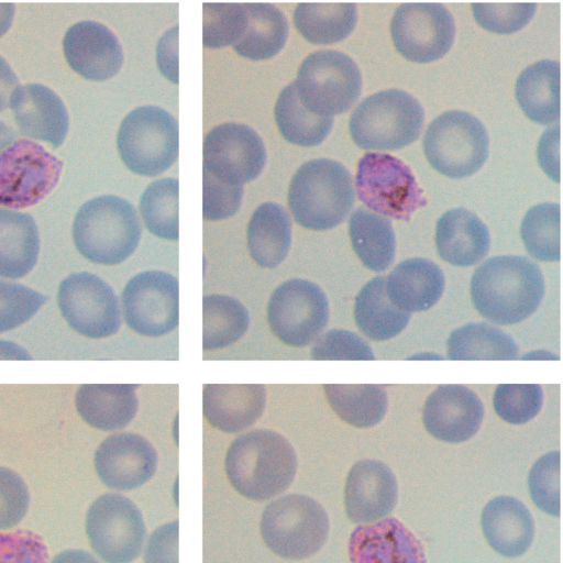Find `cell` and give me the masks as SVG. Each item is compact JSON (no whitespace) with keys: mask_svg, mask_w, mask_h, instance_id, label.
I'll use <instances>...</instances> for the list:
<instances>
[{"mask_svg":"<svg viewBox=\"0 0 563 563\" xmlns=\"http://www.w3.org/2000/svg\"><path fill=\"white\" fill-rule=\"evenodd\" d=\"M471 298L488 321L509 325L523 321L539 307L545 292L539 266L525 256L488 258L473 273Z\"/></svg>","mask_w":563,"mask_h":563,"instance_id":"cell-1","label":"cell"},{"mask_svg":"<svg viewBox=\"0 0 563 563\" xmlns=\"http://www.w3.org/2000/svg\"><path fill=\"white\" fill-rule=\"evenodd\" d=\"M224 470L239 494L262 501L290 486L297 471V455L280 433L255 429L239 435L230 444Z\"/></svg>","mask_w":563,"mask_h":563,"instance_id":"cell-2","label":"cell"},{"mask_svg":"<svg viewBox=\"0 0 563 563\" xmlns=\"http://www.w3.org/2000/svg\"><path fill=\"white\" fill-rule=\"evenodd\" d=\"M288 206L295 221L310 230H328L350 213L355 190L350 170L340 162L316 158L303 163L288 188Z\"/></svg>","mask_w":563,"mask_h":563,"instance_id":"cell-3","label":"cell"},{"mask_svg":"<svg viewBox=\"0 0 563 563\" xmlns=\"http://www.w3.org/2000/svg\"><path fill=\"white\" fill-rule=\"evenodd\" d=\"M142 228L137 212L128 200L103 195L86 201L73 223L78 252L92 263L117 265L136 250Z\"/></svg>","mask_w":563,"mask_h":563,"instance_id":"cell-4","label":"cell"},{"mask_svg":"<svg viewBox=\"0 0 563 563\" xmlns=\"http://www.w3.org/2000/svg\"><path fill=\"white\" fill-rule=\"evenodd\" d=\"M424 110L409 92L390 88L366 97L350 117L354 143L364 150L395 151L416 141Z\"/></svg>","mask_w":563,"mask_h":563,"instance_id":"cell-5","label":"cell"},{"mask_svg":"<svg viewBox=\"0 0 563 563\" xmlns=\"http://www.w3.org/2000/svg\"><path fill=\"white\" fill-rule=\"evenodd\" d=\"M260 530L272 552L287 560H303L324 544L329 519L323 507L311 497L289 494L265 507Z\"/></svg>","mask_w":563,"mask_h":563,"instance_id":"cell-6","label":"cell"},{"mask_svg":"<svg viewBox=\"0 0 563 563\" xmlns=\"http://www.w3.org/2000/svg\"><path fill=\"white\" fill-rule=\"evenodd\" d=\"M117 146L122 162L133 173L155 176L178 157V123L165 109L141 106L121 121Z\"/></svg>","mask_w":563,"mask_h":563,"instance_id":"cell-7","label":"cell"},{"mask_svg":"<svg viewBox=\"0 0 563 563\" xmlns=\"http://www.w3.org/2000/svg\"><path fill=\"white\" fill-rule=\"evenodd\" d=\"M292 85L307 109L333 117L355 103L362 90V76L356 63L345 53L320 49L301 62Z\"/></svg>","mask_w":563,"mask_h":563,"instance_id":"cell-8","label":"cell"},{"mask_svg":"<svg viewBox=\"0 0 563 563\" xmlns=\"http://www.w3.org/2000/svg\"><path fill=\"white\" fill-rule=\"evenodd\" d=\"M424 155L431 167L451 178L473 175L488 156V134L473 114L449 110L438 115L423 136Z\"/></svg>","mask_w":563,"mask_h":563,"instance_id":"cell-9","label":"cell"},{"mask_svg":"<svg viewBox=\"0 0 563 563\" xmlns=\"http://www.w3.org/2000/svg\"><path fill=\"white\" fill-rule=\"evenodd\" d=\"M355 189L368 210L398 220L408 221L415 210L427 203L410 167L386 153L368 152L362 156Z\"/></svg>","mask_w":563,"mask_h":563,"instance_id":"cell-10","label":"cell"},{"mask_svg":"<svg viewBox=\"0 0 563 563\" xmlns=\"http://www.w3.org/2000/svg\"><path fill=\"white\" fill-rule=\"evenodd\" d=\"M329 301L321 287L291 278L272 292L266 309L272 333L284 344L302 347L314 342L329 321Z\"/></svg>","mask_w":563,"mask_h":563,"instance_id":"cell-11","label":"cell"},{"mask_svg":"<svg viewBox=\"0 0 563 563\" xmlns=\"http://www.w3.org/2000/svg\"><path fill=\"white\" fill-rule=\"evenodd\" d=\"M63 162L41 144L20 139L0 152V206L25 208L57 184Z\"/></svg>","mask_w":563,"mask_h":563,"instance_id":"cell-12","label":"cell"},{"mask_svg":"<svg viewBox=\"0 0 563 563\" xmlns=\"http://www.w3.org/2000/svg\"><path fill=\"white\" fill-rule=\"evenodd\" d=\"M86 533L106 563H131L141 553L146 530L136 505L123 495L110 493L89 507Z\"/></svg>","mask_w":563,"mask_h":563,"instance_id":"cell-13","label":"cell"},{"mask_svg":"<svg viewBox=\"0 0 563 563\" xmlns=\"http://www.w3.org/2000/svg\"><path fill=\"white\" fill-rule=\"evenodd\" d=\"M178 279L163 271H144L125 284L122 313L128 327L147 338L163 336L178 327Z\"/></svg>","mask_w":563,"mask_h":563,"instance_id":"cell-14","label":"cell"},{"mask_svg":"<svg viewBox=\"0 0 563 563\" xmlns=\"http://www.w3.org/2000/svg\"><path fill=\"white\" fill-rule=\"evenodd\" d=\"M58 307L68 325L88 339H104L121 327L119 301L99 276L73 273L58 287Z\"/></svg>","mask_w":563,"mask_h":563,"instance_id":"cell-15","label":"cell"},{"mask_svg":"<svg viewBox=\"0 0 563 563\" xmlns=\"http://www.w3.org/2000/svg\"><path fill=\"white\" fill-rule=\"evenodd\" d=\"M396 49L415 63H430L444 56L455 36L449 9L438 2L401 3L390 21Z\"/></svg>","mask_w":563,"mask_h":563,"instance_id":"cell-16","label":"cell"},{"mask_svg":"<svg viewBox=\"0 0 563 563\" xmlns=\"http://www.w3.org/2000/svg\"><path fill=\"white\" fill-rule=\"evenodd\" d=\"M202 158V172L225 183L243 185L261 174L266 150L251 126L225 122L206 134Z\"/></svg>","mask_w":563,"mask_h":563,"instance_id":"cell-17","label":"cell"},{"mask_svg":"<svg viewBox=\"0 0 563 563\" xmlns=\"http://www.w3.org/2000/svg\"><path fill=\"white\" fill-rule=\"evenodd\" d=\"M157 453L152 443L133 432L106 438L95 452V467L109 488L130 490L145 484L154 475Z\"/></svg>","mask_w":563,"mask_h":563,"instance_id":"cell-18","label":"cell"},{"mask_svg":"<svg viewBox=\"0 0 563 563\" xmlns=\"http://www.w3.org/2000/svg\"><path fill=\"white\" fill-rule=\"evenodd\" d=\"M484 418L477 394L463 385H440L427 398L423 424L435 439L460 443L474 437Z\"/></svg>","mask_w":563,"mask_h":563,"instance_id":"cell-19","label":"cell"},{"mask_svg":"<svg viewBox=\"0 0 563 563\" xmlns=\"http://www.w3.org/2000/svg\"><path fill=\"white\" fill-rule=\"evenodd\" d=\"M63 49L71 69L89 80L113 77L123 63L118 37L97 21H80L69 26L63 38Z\"/></svg>","mask_w":563,"mask_h":563,"instance_id":"cell-20","label":"cell"},{"mask_svg":"<svg viewBox=\"0 0 563 563\" xmlns=\"http://www.w3.org/2000/svg\"><path fill=\"white\" fill-rule=\"evenodd\" d=\"M397 503V481L391 470L376 460H362L350 470L344 487L349 519L367 525L388 516Z\"/></svg>","mask_w":563,"mask_h":563,"instance_id":"cell-21","label":"cell"},{"mask_svg":"<svg viewBox=\"0 0 563 563\" xmlns=\"http://www.w3.org/2000/svg\"><path fill=\"white\" fill-rule=\"evenodd\" d=\"M349 555L351 563H427L420 540L395 518L356 527Z\"/></svg>","mask_w":563,"mask_h":563,"instance_id":"cell-22","label":"cell"},{"mask_svg":"<svg viewBox=\"0 0 563 563\" xmlns=\"http://www.w3.org/2000/svg\"><path fill=\"white\" fill-rule=\"evenodd\" d=\"M9 107L20 132L58 147L69 125L65 103L51 88L42 84L19 85L11 95Z\"/></svg>","mask_w":563,"mask_h":563,"instance_id":"cell-23","label":"cell"},{"mask_svg":"<svg viewBox=\"0 0 563 563\" xmlns=\"http://www.w3.org/2000/svg\"><path fill=\"white\" fill-rule=\"evenodd\" d=\"M265 406L266 388L262 384L203 385V417L222 432L236 433L252 427Z\"/></svg>","mask_w":563,"mask_h":563,"instance_id":"cell-24","label":"cell"},{"mask_svg":"<svg viewBox=\"0 0 563 563\" xmlns=\"http://www.w3.org/2000/svg\"><path fill=\"white\" fill-rule=\"evenodd\" d=\"M434 241L439 256L454 266L481 262L490 246L487 225L462 207L450 209L438 219Z\"/></svg>","mask_w":563,"mask_h":563,"instance_id":"cell-25","label":"cell"},{"mask_svg":"<svg viewBox=\"0 0 563 563\" xmlns=\"http://www.w3.org/2000/svg\"><path fill=\"white\" fill-rule=\"evenodd\" d=\"M444 286L442 269L434 262L422 257L400 262L385 278L389 300L409 313L433 307L441 298Z\"/></svg>","mask_w":563,"mask_h":563,"instance_id":"cell-26","label":"cell"},{"mask_svg":"<svg viewBox=\"0 0 563 563\" xmlns=\"http://www.w3.org/2000/svg\"><path fill=\"white\" fill-rule=\"evenodd\" d=\"M482 528L489 545L507 558L522 555L534 536L530 511L511 496H498L488 501L482 512Z\"/></svg>","mask_w":563,"mask_h":563,"instance_id":"cell-27","label":"cell"},{"mask_svg":"<svg viewBox=\"0 0 563 563\" xmlns=\"http://www.w3.org/2000/svg\"><path fill=\"white\" fill-rule=\"evenodd\" d=\"M135 384H85L75 397L79 416L101 431L123 429L139 408Z\"/></svg>","mask_w":563,"mask_h":563,"instance_id":"cell-28","label":"cell"},{"mask_svg":"<svg viewBox=\"0 0 563 563\" xmlns=\"http://www.w3.org/2000/svg\"><path fill=\"white\" fill-rule=\"evenodd\" d=\"M561 66L558 60L541 59L526 67L516 80V98L526 115L540 124L558 122Z\"/></svg>","mask_w":563,"mask_h":563,"instance_id":"cell-29","label":"cell"},{"mask_svg":"<svg viewBox=\"0 0 563 563\" xmlns=\"http://www.w3.org/2000/svg\"><path fill=\"white\" fill-rule=\"evenodd\" d=\"M246 236L249 253L258 266H278L286 258L291 243L288 212L279 203L263 202L249 221Z\"/></svg>","mask_w":563,"mask_h":563,"instance_id":"cell-30","label":"cell"},{"mask_svg":"<svg viewBox=\"0 0 563 563\" xmlns=\"http://www.w3.org/2000/svg\"><path fill=\"white\" fill-rule=\"evenodd\" d=\"M40 236L33 217L0 208V276L21 278L35 266Z\"/></svg>","mask_w":563,"mask_h":563,"instance_id":"cell-31","label":"cell"},{"mask_svg":"<svg viewBox=\"0 0 563 563\" xmlns=\"http://www.w3.org/2000/svg\"><path fill=\"white\" fill-rule=\"evenodd\" d=\"M384 276L367 282L354 303V319L362 333L373 341L398 335L408 324L410 313L397 308L388 298Z\"/></svg>","mask_w":563,"mask_h":563,"instance_id":"cell-32","label":"cell"},{"mask_svg":"<svg viewBox=\"0 0 563 563\" xmlns=\"http://www.w3.org/2000/svg\"><path fill=\"white\" fill-rule=\"evenodd\" d=\"M351 244L365 267L383 272L394 262L396 235L391 221L364 207H358L350 217Z\"/></svg>","mask_w":563,"mask_h":563,"instance_id":"cell-33","label":"cell"},{"mask_svg":"<svg viewBox=\"0 0 563 563\" xmlns=\"http://www.w3.org/2000/svg\"><path fill=\"white\" fill-rule=\"evenodd\" d=\"M247 24L243 35L232 46L243 57L260 60L276 55L288 36V22L284 13L272 3H244Z\"/></svg>","mask_w":563,"mask_h":563,"instance_id":"cell-34","label":"cell"},{"mask_svg":"<svg viewBox=\"0 0 563 563\" xmlns=\"http://www.w3.org/2000/svg\"><path fill=\"white\" fill-rule=\"evenodd\" d=\"M357 21L351 2H300L294 11V24L313 44H331L345 38Z\"/></svg>","mask_w":563,"mask_h":563,"instance_id":"cell-35","label":"cell"},{"mask_svg":"<svg viewBox=\"0 0 563 563\" xmlns=\"http://www.w3.org/2000/svg\"><path fill=\"white\" fill-rule=\"evenodd\" d=\"M322 387L332 410L355 428L373 427L387 412V394L380 385L325 384Z\"/></svg>","mask_w":563,"mask_h":563,"instance_id":"cell-36","label":"cell"},{"mask_svg":"<svg viewBox=\"0 0 563 563\" xmlns=\"http://www.w3.org/2000/svg\"><path fill=\"white\" fill-rule=\"evenodd\" d=\"M450 360H517L519 347L514 339L486 322H471L455 329L446 341Z\"/></svg>","mask_w":563,"mask_h":563,"instance_id":"cell-37","label":"cell"},{"mask_svg":"<svg viewBox=\"0 0 563 563\" xmlns=\"http://www.w3.org/2000/svg\"><path fill=\"white\" fill-rule=\"evenodd\" d=\"M250 314L236 298L212 294L202 299V350L214 351L239 341L247 331Z\"/></svg>","mask_w":563,"mask_h":563,"instance_id":"cell-38","label":"cell"},{"mask_svg":"<svg viewBox=\"0 0 563 563\" xmlns=\"http://www.w3.org/2000/svg\"><path fill=\"white\" fill-rule=\"evenodd\" d=\"M274 114L286 141L300 146L321 143L333 125V117L317 114L301 103L292 82L279 92Z\"/></svg>","mask_w":563,"mask_h":563,"instance_id":"cell-39","label":"cell"},{"mask_svg":"<svg viewBox=\"0 0 563 563\" xmlns=\"http://www.w3.org/2000/svg\"><path fill=\"white\" fill-rule=\"evenodd\" d=\"M560 220L561 206L558 202H541L525 213L520 234L527 252L533 258L560 261Z\"/></svg>","mask_w":563,"mask_h":563,"instance_id":"cell-40","label":"cell"},{"mask_svg":"<svg viewBox=\"0 0 563 563\" xmlns=\"http://www.w3.org/2000/svg\"><path fill=\"white\" fill-rule=\"evenodd\" d=\"M178 179L152 181L140 199V212L146 229L166 240H178Z\"/></svg>","mask_w":563,"mask_h":563,"instance_id":"cell-41","label":"cell"},{"mask_svg":"<svg viewBox=\"0 0 563 563\" xmlns=\"http://www.w3.org/2000/svg\"><path fill=\"white\" fill-rule=\"evenodd\" d=\"M202 43L210 48L235 44L247 24L244 3H203Z\"/></svg>","mask_w":563,"mask_h":563,"instance_id":"cell-42","label":"cell"},{"mask_svg":"<svg viewBox=\"0 0 563 563\" xmlns=\"http://www.w3.org/2000/svg\"><path fill=\"white\" fill-rule=\"evenodd\" d=\"M493 404L503 420L523 424L539 413L543 405V390L537 384H500L496 387Z\"/></svg>","mask_w":563,"mask_h":563,"instance_id":"cell-43","label":"cell"},{"mask_svg":"<svg viewBox=\"0 0 563 563\" xmlns=\"http://www.w3.org/2000/svg\"><path fill=\"white\" fill-rule=\"evenodd\" d=\"M46 297L22 284L0 279V333L29 321Z\"/></svg>","mask_w":563,"mask_h":563,"instance_id":"cell-44","label":"cell"},{"mask_svg":"<svg viewBox=\"0 0 563 563\" xmlns=\"http://www.w3.org/2000/svg\"><path fill=\"white\" fill-rule=\"evenodd\" d=\"M560 451L541 456L531 467L528 484L533 503L551 516H560Z\"/></svg>","mask_w":563,"mask_h":563,"instance_id":"cell-45","label":"cell"},{"mask_svg":"<svg viewBox=\"0 0 563 563\" xmlns=\"http://www.w3.org/2000/svg\"><path fill=\"white\" fill-rule=\"evenodd\" d=\"M476 22L487 31L508 34L523 27L536 12V3H472Z\"/></svg>","mask_w":563,"mask_h":563,"instance_id":"cell-46","label":"cell"},{"mask_svg":"<svg viewBox=\"0 0 563 563\" xmlns=\"http://www.w3.org/2000/svg\"><path fill=\"white\" fill-rule=\"evenodd\" d=\"M313 360H374L368 343L356 333L332 329L319 336L311 347Z\"/></svg>","mask_w":563,"mask_h":563,"instance_id":"cell-47","label":"cell"},{"mask_svg":"<svg viewBox=\"0 0 563 563\" xmlns=\"http://www.w3.org/2000/svg\"><path fill=\"white\" fill-rule=\"evenodd\" d=\"M243 185L217 179L202 172V216L217 221L233 216L241 206Z\"/></svg>","mask_w":563,"mask_h":563,"instance_id":"cell-48","label":"cell"},{"mask_svg":"<svg viewBox=\"0 0 563 563\" xmlns=\"http://www.w3.org/2000/svg\"><path fill=\"white\" fill-rule=\"evenodd\" d=\"M30 495L14 471L0 466V530L16 526L26 514Z\"/></svg>","mask_w":563,"mask_h":563,"instance_id":"cell-49","label":"cell"},{"mask_svg":"<svg viewBox=\"0 0 563 563\" xmlns=\"http://www.w3.org/2000/svg\"><path fill=\"white\" fill-rule=\"evenodd\" d=\"M42 538L32 531L0 533V563H47Z\"/></svg>","mask_w":563,"mask_h":563,"instance_id":"cell-50","label":"cell"},{"mask_svg":"<svg viewBox=\"0 0 563 563\" xmlns=\"http://www.w3.org/2000/svg\"><path fill=\"white\" fill-rule=\"evenodd\" d=\"M178 520L157 528L148 538L144 563H178Z\"/></svg>","mask_w":563,"mask_h":563,"instance_id":"cell-51","label":"cell"},{"mask_svg":"<svg viewBox=\"0 0 563 563\" xmlns=\"http://www.w3.org/2000/svg\"><path fill=\"white\" fill-rule=\"evenodd\" d=\"M560 126L551 128L542 134L538 148L540 165L554 180L560 181Z\"/></svg>","mask_w":563,"mask_h":563,"instance_id":"cell-52","label":"cell"},{"mask_svg":"<svg viewBox=\"0 0 563 563\" xmlns=\"http://www.w3.org/2000/svg\"><path fill=\"white\" fill-rule=\"evenodd\" d=\"M177 32L178 26L168 30L157 45V65L170 81H178L177 70Z\"/></svg>","mask_w":563,"mask_h":563,"instance_id":"cell-53","label":"cell"},{"mask_svg":"<svg viewBox=\"0 0 563 563\" xmlns=\"http://www.w3.org/2000/svg\"><path fill=\"white\" fill-rule=\"evenodd\" d=\"M18 86L15 73L9 63L0 56V111L9 107L11 95Z\"/></svg>","mask_w":563,"mask_h":563,"instance_id":"cell-54","label":"cell"},{"mask_svg":"<svg viewBox=\"0 0 563 563\" xmlns=\"http://www.w3.org/2000/svg\"><path fill=\"white\" fill-rule=\"evenodd\" d=\"M52 563H99L91 554L82 550H66L57 554Z\"/></svg>","mask_w":563,"mask_h":563,"instance_id":"cell-55","label":"cell"},{"mask_svg":"<svg viewBox=\"0 0 563 563\" xmlns=\"http://www.w3.org/2000/svg\"><path fill=\"white\" fill-rule=\"evenodd\" d=\"M0 360H31V355L22 346L0 340Z\"/></svg>","mask_w":563,"mask_h":563,"instance_id":"cell-56","label":"cell"},{"mask_svg":"<svg viewBox=\"0 0 563 563\" xmlns=\"http://www.w3.org/2000/svg\"><path fill=\"white\" fill-rule=\"evenodd\" d=\"M14 3H0V37L9 30L13 21Z\"/></svg>","mask_w":563,"mask_h":563,"instance_id":"cell-57","label":"cell"},{"mask_svg":"<svg viewBox=\"0 0 563 563\" xmlns=\"http://www.w3.org/2000/svg\"><path fill=\"white\" fill-rule=\"evenodd\" d=\"M14 140V133L2 121H0V152H2Z\"/></svg>","mask_w":563,"mask_h":563,"instance_id":"cell-58","label":"cell"}]
</instances>
